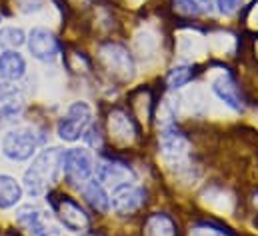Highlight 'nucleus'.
I'll use <instances>...</instances> for the list:
<instances>
[{"mask_svg": "<svg viewBox=\"0 0 258 236\" xmlns=\"http://www.w3.org/2000/svg\"><path fill=\"white\" fill-rule=\"evenodd\" d=\"M60 170V150L58 148H46L42 150L30 168L24 172V188L30 196H42L48 186L56 180Z\"/></svg>", "mask_w": 258, "mask_h": 236, "instance_id": "obj_1", "label": "nucleus"}, {"mask_svg": "<svg viewBox=\"0 0 258 236\" xmlns=\"http://www.w3.org/2000/svg\"><path fill=\"white\" fill-rule=\"evenodd\" d=\"M42 138L32 128L8 130L2 136V154L12 162H24L34 156Z\"/></svg>", "mask_w": 258, "mask_h": 236, "instance_id": "obj_2", "label": "nucleus"}, {"mask_svg": "<svg viewBox=\"0 0 258 236\" xmlns=\"http://www.w3.org/2000/svg\"><path fill=\"white\" fill-rule=\"evenodd\" d=\"M92 122V110L86 102H74L68 106L66 114L58 120V126H56V132L60 136V140L64 142H76L80 140L88 126Z\"/></svg>", "mask_w": 258, "mask_h": 236, "instance_id": "obj_3", "label": "nucleus"}, {"mask_svg": "<svg viewBox=\"0 0 258 236\" xmlns=\"http://www.w3.org/2000/svg\"><path fill=\"white\" fill-rule=\"evenodd\" d=\"M60 170L64 172L68 182L72 184H84L88 182L94 172V160L92 154L86 148H68L60 150Z\"/></svg>", "mask_w": 258, "mask_h": 236, "instance_id": "obj_4", "label": "nucleus"}, {"mask_svg": "<svg viewBox=\"0 0 258 236\" xmlns=\"http://www.w3.org/2000/svg\"><path fill=\"white\" fill-rule=\"evenodd\" d=\"M50 206L54 210V214L58 216V220L62 222V226L68 228L70 232H82L88 228L90 220H88V214L84 212V208L72 200L70 196L66 194H56L50 198Z\"/></svg>", "mask_w": 258, "mask_h": 236, "instance_id": "obj_5", "label": "nucleus"}, {"mask_svg": "<svg viewBox=\"0 0 258 236\" xmlns=\"http://www.w3.org/2000/svg\"><path fill=\"white\" fill-rule=\"evenodd\" d=\"M26 44H28L30 54L36 60H40V62H52L56 58L58 50H60L58 38L48 28H42V26H34L28 32Z\"/></svg>", "mask_w": 258, "mask_h": 236, "instance_id": "obj_6", "label": "nucleus"}, {"mask_svg": "<svg viewBox=\"0 0 258 236\" xmlns=\"http://www.w3.org/2000/svg\"><path fill=\"white\" fill-rule=\"evenodd\" d=\"M16 220L30 236H52L54 232H58V228L48 222L46 212L34 204L20 206L16 212Z\"/></svg>", "mask_w": 258, "mask_h": 236, "instance_id": "obj_7", "label": "nucleus"}, {"mask_svg": "<svg viewBox=\"0 0 258 236\" xmlns=\"http://www.w3.org/2000/svg\"><path fill=\"white\" fill-rule=\"evenodd\" d=\"M146 200V192L144 188L126 182V184H120L116 188H112V202L110 206L118 212V214H132L136 212Z\"/></svg>", "mask_w": 258, "mask_h": 236, "instance_id": "obj_8", "label": "nucleus"}, {"mask_svg": "<svg viewBox=\"0 0 258 236\" xmlns=\"http://www.w3.org/2000/svg\"><path fill=\"white\" fill-rule=\"evenodd\" d=\"M94 172H96V180L98 182L110 184L112 188L134 180L132 168H130L128 164H124V162H118V160H104L98 166H94Z\"/></svg>", "mask_w": 258, "mask_h": 236, "instance_id": "obj_9", "label": "nucleus"}, {"mask_svg": "<svg viewBox=\"0 0 258 236\" xmlns=\"http://www.w3.org/2000/svg\"><path fill=\"white\" fill-rule=\"evenodd\" d=\"M82 196H84L86 204H88L94 212L106 214V212L110 210V196H108L104 184L98 182L96 178H90L88 182H84V186H82Z\"/></svg>", "mask_w": 258, "mask_h": 236, "instance_id": "obj_10", "label": "nucleus"}, {"mask_svg": "<svg viewBox=\"0 0 258 236\" xmlns=\"http://www.w3.org/2000/svg\"><path fill=\"white\" fill-rule=\"evenodd\" d=\"M212 90H214V94H216L224 104H228L230 108H234V110H242V108H244L240 90H238L236 82L232 80V76H228V74L218 76V78L212 82Z\"/></svg>", "mask_w": 258, "mask_h": 236, "instance_id": "obj_11", "label": "nucleus"}, {"mask_svg": "<svg viewBox=\"0 0 258 236\" xmlns=\"http://www.w3.org/2000/svg\"><path fill=\"white\" fill-rule=\"evenodd\" d=\"M26 74V60L16 50H4L0 54V78L4 82H16Z\"/></svg>", "mask_w": 258, "mask_h": 236, "instance_id": "obj_12", "label": "nucleus"}, {"mask_svg": "<svg viewBox=\"0 0 258 236\" xmlns=\"http://www.w3.org/2000/svg\"><path fill=\"white\" fill-rule=\"evenodd\" d=\"M22 198V186L8 174H0V208H12Z\"/></svg>", "mask_w": 258, "mask_h": 236, "instance_id": "obj_13", "label": "nucleus"}, {"mask_svg": "<svg viewBox=\"0 0 258 236\" xmlns=\"http://www.w3.org/2000/svg\"><path fill=\"white\" fill-rule=\"evenodd\" d=\"M24 42H26V34L22 28H16V26L0 28V46H4L6 50H14V48L22 46Z\"/></svg>", "mask_w": 258, "mask_h": 236, "instance_id": "obj_14", "label": "nucleus"}, {"mask_svg": "<svg viewBox=\"0 0 258 236\" xmlns=\"http://www.w3.org/2000/svg\"><path fill=\"white\" fill-rule=\"evenodd\" d=\"M146 236H174V226L166 216L156 214L146 224Z\"/></svg>", "mask_w": 258, "mask_h": 236, "instance_id": "obj_15", "label": "nucleus"}, {"mask_svg": "<svg viewBox=\"0 0 258 236\" xmlns=\"http://www.w3.org/2000/svg\"><path fill=\"white\" fill-rule=\"evenodd\" d=\"M192 76H194V70L190 66H174L168 72L166 82H168L170 88H182V86H186L192 80Z\"/></svg>", "mask_w": 258, "mask_h": 236, "instance_id": "obj_16", "label": "nucleus"}, {"mask_svg": "<svg viewBox=\"0 0 258 236\" xmlns=\"http://www.w3.org/2000/svg\"><path fill=\"white\" fill-rule=\"evenodd\" d=\"M174 8L184 16H198L202 12L198 0H174Z\"/></svg>", "mask_w": 258, "mask_h": 236, "instance_id": "obj_17", "label": "nucleus"}, {"mask_svg": "<svg viewBox=\"0 0 258 236\" xmlns=\"http://www.w3.org/2000/svg\"><path fill=\"white\" fill-rule=\"evenodd\" d=\"M244 0H216V6H218V12L224 14V16H230L234 14L240 6H242Z\"/></svg>", "mask_w": 258, "mask_h": 236, "instance_id": "obj_18", "label": "nucleus"}, {"mask_svg": "<svg viewBox=\"0 0 258 236\" xmlns=\"http://www.w3.org/2000/svg\"><path fill=\"white\" fill-rule=\"evenodd\" d=\"M192 236H228L224 230L220 228H214V226H196L192 230Z\"/></svg>", "mask_w": 258, "mask_h": 236, "instance_id": "obj_19", "label": "nucleus"}, {"mask_svg": "<svg viewBox=\"0 0 258 236\" xmlns=\"http://www.w3.org/2000/svg\"><path fill=\"white\" fill-rule=\"evenodd\" d=\"M18 2V8L22 10V12H36V10H40L42 8V2L44 0H16Z\"/></svg>", "mask_w": 258, "mask_h": 236, "instance_id": "obj_20", "label": "nucleus"}, {"mask_svg": "<svg viewBox=\"0 0 258 236\" xmlns=\"http://www.w3.org/2000/svg\"><path fill=\"white\" fill-rule=\"evenodd\" d=\"M198 4H200V10H204V12H212L214 10V2L212 0H198Z\"/></svg>", "mask_w": 258, "mask_h": 236, "instance_id": "obj_21", "label": "nucleus"}]
</instances>
